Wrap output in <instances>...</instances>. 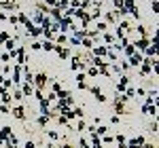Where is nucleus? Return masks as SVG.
I'll use <instances>...</instances> for the list:
<instances>
[{"mask_svg":"<svg viewBox=\"0 0 159 148\" xmlns=\"http://www.w3.org/2000/svg\"><path fill=\"white\" fill-rule=\"evenodd\" d=\"M4 93H7V89H4V87L0 85V95H4Z\"/></svg>","mask_w":159,"mask_h":148,"instance_id":"nucleus-41","label":"nucleus"},{"mask_svg":"<svg viewBox=\"0 0 159 148\" xmlns=\"http://www.w3.org/2000/svg\"><path fill=\"white\" fill-rule=\"evenodd\" d=\"M9 136H11V127H2V131H0V144L4 140H9Z\"/></svg>","mask_w":159,"mask_h":148,"instance_id":"nucleus-5","label":"nucleus"},{"mask_svg":"<svg viewBox=\"0 0 159 148\" xmlns=\"http://www.w3.org/2000/svg\"><path fill=\"white\" fill-rule=\"evenodd\" d=\"M142 148H155V144H142Z\"/></svg>","mask_w":159,"mask_h":148,"instance_id":"nucleus-40","label":"nucleus"},{"mask_svg":"<svg viewBox=\"0 0 159 148\" xmlns=\"http://www.w3.org/2000/svg\"><path fill=\"white\" fill-rule=\"evenodd\" d=\"M7 49H9V51H15V40H11V38L7 40Z\"/></svg>","mask_w":159,"mask_h":148,"instance_id":"nucleus-22","label":"nucleus"},{"mask_svg":"<svg viewBox=\"0 0 159 148\" xmlns=\"http://www.w3.org/2000/svg\"><path fill=\"white\" fill-rule=\"evenodd\" d=\"M87 74H89V76H98V68H87Z\"/></svg>","mask_w":159,"mask_h":148,"instance_id":"nucleus-20","label":"nucleus"},{"mask_svg":"<svg viewBox=\"0 0 159 148\" xmlns=\"http://www.w3.org/2000/svg\"><path fill=\"white\" fill-rule=\"evenodd\" d=\"M47 121H49V116H40V119H38V125H43V127H45Z\"/></svg>","mask_w":159,"mask_h":148,"instance_id":"nucleus-27","label":"nucleus"},{"mask_svg":"<svg viewBox=\"0 0 159 148\" xmlns=\"http://www.w3.org/2000/svg\"><path fill=\"white\" fill-rule=\"evenodd\" d=\"M28 32H30L32 36H38V34H43V28H34V25H32V28H30Z\"/></svg>","mask_w":159,"mask_h":148,"instance_id":"nucleus-14","label":"nucleus"},{"mask_svg":"<svg viewBox=\"0 0 159 148\" xmlns=\"http://www.w3.org/2000/svg\"><path fill=\"white\" fill-rule=\"evenodd\" d=\"M53 17H57V19H60V17H61V13H60V9H53Z\"/></svg>","mask_w":159,"mask_h":148,"instance_id":"nucleus-35","label":"nucleus"},{"mask_svg":"<svg viewBox=\"0 0 159 148\" xmlns=\"http://www.w3.org/2000/svg\"><path fill=\"white\" fill-rule=\"evenodd\" d=\"M13 78H15V85L21 81V68L19 66H15V72H13Z\"/></svg>","mask_w":159,"mask_h":148,"instance_id":"nucleus-9","label":"nucleus"},{"mask_svg":"<svg viewBox=\"0 0 159 148\" xmlns=\"http://www.w3.org/2000/svg\"><path fill=\"white\" fill-rule=\"evenodd\" d=\"M79 4H81V0H72V9H76Z\"/></svg>","mask_w":159,"mask_h":148,"instance_id":"nucleus-38","label":"nucleus"},{"mask_svg":"<svg viewBox=\"0 0 159 148\" xmlns=\"http://www.w3.org/2000/svg\"><path fill=\"white\" fill-rule=\"evenodd\" d=\"M136 47H138V49H147V47H148V40H147V38L138 40V42H136Z\"/></svg>","mask_w":159,"mask_h":148,"instance_id":"nucleus-13","label":"nucleus"},{"mask_svg":"<svg viewBox=\"0 0 159 148\" xmlns=\"http://www.w3.org/2000/svg\"><path fill=\"white\" fill-rule=\"evenodd\" d=\"M104 142H106V144H110V142H115V137H112V136H104Z\"/></svg>","mask_w":159,"mask_h":148,"instance_id":"nucleus-33","label":"nucleus"},{"mask_svg":"<svg viewBox=\"0 0 159 148\" xmlns=\"http://www.w3.org/2000/svg\"><path fill=\"white\" fill-rule=\"evenodd\" d=\"M155 53H157V49H155V45H151V47H147V55H148V59H151V57H155Z\"/></svg>","mask_w":159,"mask_h":148,"instance_id":"nucleus-12","label":"nucleus"},{"mask_svg":"<svg viewBox=\"0 0 159 148\" xmlns=\"http://www.w3.org/2000/svg\"><path fill=\"white\" fill-rule=\"evenodd\" d=\"M61 148H72V146H68V144H64V146H61Z\"/></svg>","mask_w":159,"mask_h":148,"instance_id":"nucleus-44","label":"nucleus"},{"mask_svg":"<svg viewBox=\"0 0 159 148\" xmlns=\"http://www.w3.org/2000/svg\"><path fill=\"white\" fill-rule=\"evenodd\" d=\"M125 93H127L125 98H136V91H134V89H125Z\"/></svg>","mask_w":159,"mask_h":148,"instance_id":"nucleus-25","label":"nucleus"},{"mask_svg":"<svg viewBox=\"0 0 159 148\" xmlns=\"http://www.w3.org/2000/svg\"><path fill=\"white\" fill-rule=\"evenodd\" d=\"M57 121H60V125H68V119H66V116H61V114L57 116Z\"/></svg>","mask_w":159,"mask_h":148,"instance_id":"nucleus-28","label":"nucleus"},{"mask_svg":"<svg viewBox=\"0 0 159 148\" xmlns=\"http://www.w3.org/2000/svg\"><path fill=\"white\" fill-rule=\"evenodd\" d=\"M21 93H24V95H32V85H24Z\"/></svg>","mask_w":159,"mask_h":148,"instance_id":"nucleus-16","label":"nucleus"},{"mask_svg":"<svg viewBox=\"0 0 159 148\" xmlns=\"http://www.w3.org/2000/svg\"><path fill=\"white\" fill-rule=\"evenodd\" d=\"M32 85H36V89H40V91H43V87L47 85V74H36V76H34V83H32Z\"/></svg>","mask_w":159,"mask_h":148,"instance_id":"nucleus-2","label":"nucleus"},{"mask_svg":"<svg viewBox=\"0 0 159 148\" xmlns=\"http://www.w3.org/2000/svg\"><path fill=\"white\" fill-rule=\"evenodd\" d=\"M24 78H25V85H32V83H34V76H32V72H30V70H25Z\"/></svg>","mask_w":159,"mask_h":148,"instance_id":"nucleus-10","label":"nucleus"},{"mask_svg":"<svg viewBox=\"0 0 159 148\" xmlns=\"http://www.w3.org/2000/svg\"><path fill=\"white\" fill-rule=\"evenodd\" d=\"M93 53H96V57H104V55H108V51L104 49V47H96Z\"/></svg>","mask_w":159,"mask_h":148,"instance_id":"nucleus-8","label":"nucleus"},{"mask_svg":"<svg viewBox=\"0 0 159 148\" xmlns=\"http://www.w3.org/2000/svg\"><path fill=\"white\" fill-rule=\"evenodd\" d=\"M91 93H93V98L98 99V102H106V95H102V91H100L98 87H91Z\"/></svg>","mask_w":159,"mask_h":148,"instance_id":"nucleus-3","label":"nucleus"},{"mask_svg":"<svg viewBox=\"0 0 159 148\" xmlns=\"http://www.w3.org/2000/svg\"><path fill=\"white\" fill-rule=\"evenodd\" d=\"M129 66H140V63H142V57H140V55H138V53H134V55H132V57H129Z\"/></svg>","mask_w":159,"mask_h":148,"instance_id":"nucleus-6","label":"nucleus"},{"mask_svg":"<svg viewBox=\"0 0 159 148\" xmlns=\"http://www.w3.org/2000/svg\"><path fill=\"white\" fill-rule=\"evenodd\" d=\"M13 114H15L17 119H25V110H24V106H15V108H13Z\"/></svg>","mask_w":159,"mask_h":148,"instance_id":"nucleus-4","label":"nucleus"},{"mask_svg":"<svg viewBox=\"0 0 159 148\" xmlns=\"http://www.w3.org/2000/svg\"><path fill=\"white\" fill-rule=\"evenodd\" d=\"M123 49H125V53H127V55H134V53H136V49L132 47V45H125Z\"/></svg>","mask_w":159,"mask_h":148,"instance_id":"nucleus-18","label":"nucleus"},{"mask_svg":"<svg viewBox=\"0 0 159 148\" xmlns=\"http://www.w3.org/2000/svg\"><path fill=\"white\" fill-rule=\"evenodd\" d=\"M81 40H83V47H87V49H91V47H93V45H91V40H89V38H81Z\"/></svg>","mask_w":159,"mask_h":148,"instance_id":"nucleus-24","label":"nucleus"},{"mask_svg":"<svg viewBox=\"0 0 159 148\" xmlns=\"http://www.w3.org/2000/svg\"><path fill=\"white\" fill-rule=\"evenodd\" d=\"M2 81H4V76H2V74H0V85H2Z\"/></svg>","mask_w":159,"mask_h":148,"instance_id":"nucleus-43","label":"nucleus"},{"mask_svg":"<svg viewBox=\"0 0 159 148\" xmlns=\"http://www.w3.org/2000/svg\"><path fill=\"white\" fill-rule=\"evenodd\" d=\"M142 144H147V140H144L142 136H138V137H134V140H129V142H125L127 148H142Z\"/></svg>","mask_w":159,"mask_h":148,"instance_id":"nucleus-1","label":"nucleus"},{"mask_svg":"<svg viewBox=\"0 0 159 148\" xmlns=\"http://www.w3.org/2000/svg\"><path fill=\"white\" fill-rule=\"evenodd\" d=\"M117 142H119V146H125V142H127V140H125V136L119 133V136H117Z\"/></svg>","mask_w":159,"mask_h":148,"instance_id":"nucleus-23","label":"nucleus"},{"mask_svg":"<svg viewBox=\"0 0 159 148\" xmlns=\"http://www.w3.org/2000/svg\"><path fill=\"white\" fill-rule=\"evenodd\" d=\"M60 91H61V85H60V83H53V91H51V93H55V95H57Z\"/></svg>","mask_w":159,"mask_h":148,"instance_id":"nucleus-21","label":"nucleus"},{"mask_svg":"<svg viewBox=\"0 0 159 148\" xmlns=\"http://www.w3.org/2000/svg\"><path fill=\"white\" fill-rule=\"evenodd\" d=\"M0 112H2V114H9V112H11V110H9V108H7L4 104H0Z\"/></svg>","mask_w":159,"mask_h":148,"instance_id":"nucleus-29","label":"nucleus"},{"mask_svg":"<svg viewBox=\"0 0 159 148\" xmlns=\"http://www.w3.org/2000/svg\"><path fill=\"white\" fill-rule=\"evenodd\" d=\"M49 137H51V140H57L60 133H57V131H49Z\"/></svg>","mask_w":159,"mask_h":148,"instance_id":"nucleus-31","label":"nucleus"},{"mask_svg":"<svg viewBox=\"0 0 159 148\" xmlns=\"http://www.w3.org/2000/svg\"><path fill=\"white\" fill-rule=\"evenodd\" d=\"M0 98H2V102H4V104H11V93H9V91H7V93H4V95H0Z\"/></svg>","mask_w":159,"mask_h":148,"instance_id":"nucleus-17","label":"nucleus"},{"mask_svg":"<svg viewBox=\"0 0 159 148\" xmlns=\"http://www.w3.org/2000/svg\"><path fill=\"white\" fill-rule=\"evenodd\" d=\"M79 146H81V148H91V146L85 142V140H81V142H79Z\"/></svg>","mask_w":159,"mask_h":148,"instance_id":"nucleus-34","label":"nucleus"},{"mask_svg":"<svg viewBox=\"0 0 159 148\" xmlns=\"http://www.w3.org/2000/svg\"><path fill=\"white\" fill-rule=\"evenodd\" d=\"M91 148H102V142L98 136H91Z\"/></svg>","mask_w":159,"mask_h":148,"instance_id":"nucleus-11","label":"nucleus"},{"mask_svg":"<svg viewBox=\"0 0 159 148\" xmlns=\"http://www.w3.org/2000/svg\"><path fill=\"white\" fill-rule=\"evenodd\" d=\"M25 148H34V142L30 140V142H25Z\"/></svg>","mask_w":159,"mask_h":148,"instance_id":"nucleus-37","label":"nucleus"},{"mask_svg":"<svg viewBox=\"0 0 159 148\" xmlns=\"http://www.w3.org/2000/svg\"><path fill=\"white\" fill-rule=\"evenodd\" d=\"M104 38H106V42H115V36H110V34H106Z\"/></svg>","mask_w":159,"mask_h":148,"instance_id":"nucleus-36","label":"nucleus"},{"mask_svg":"<svg viewBox=\"0 0 159 148\" xmlns=\"http://www.w3.org/2000/svg\"><path fill=\"white\" fill-rule=\"evenodd\" d=\"M11 98H15V99H17V102H19V99L24 98V93H21V91H17V89H15V95H11Z\"/></svg>","mask_w":159,"mask_h":148,"instance_id":"nucleus-26","label":"nucleus"},{"mask_svg":"<svg viewBox=\"0 0 159 148\" xmlns=\"http://www.w3.org/2000/svg\"><path fill=\"white\" fill-rule=\"evenodd\" d=\"M74 116H79V119H83V114H85V112H83V108H74Z\"/></svg>","mask_w":159,"mask_h":148,"instance_id":"nucleus-19","label":"nucleus"},{"mask_svg":"<svg viewBox=\"0 0 159 148\" xmlns=\"http://www.w3.org/2000/svg\"><path fill=\"white\" fill-rule=\"evenodd\" d=\"M40 47H43L45 51H53V49H55V45H53V42H43Z\"/></svg>","mask_w":159,"mask_h":148,"instance_id":"nucleus-15","label":"nucleus"},{"mask_svg":"<svg viewBox=\"0 0 159 148\" xmlns=\"http://www.w3.org/2000/svg\"><path fill=\"white\" fill-rule=\"evenodd\" d=\"M9 2H11V0H0V4H9Z\"/></svg>","mask_w":159,"mask_h":148,"instance_id":"nucleus-42","label":"nucleus"},{"mask_svg":"<svg viewBox=\"0 0 159 148\" xmlns=\"http://www.w3.org/2000/svg\"><path fill=\"white\" fill-rule=\"evenodd\" d=\"M112 2H115L117 7H121V9H123V0H112Z\"/></svg>","mask_w":159,"mask_h":148,"instance_id":"nucleus-39","label":"nucleus"},{"mask_svg":"<svg viewBox=\"0 0 159 148\" xmlns=\"http://www.w3.org/2000/svg\"><path fill=\"white\" fill-rule=\"evenodd\" d=\"M76 87H79V89H87V85H85V81H76Z\"/></svg>","mask_w":159,"mask_h":148,"instance_id":"nucleus-30","label":"nucleus"},{"mask_svg":"<svg viewBox=\"0 0 159 148\" xmlns=\"http://www.w3.org/2000/svg\"><path fill=\"white\" fill-rule=\"evenodd\" d=\"M76 129H79V131H83V129H87V127H85V123H83V121H79V125H76Z\"/></svg>","mask_w":159,"mask_h":148,"instance_id":"nucleus-32","label":"nucleus"},{"mask_svg":"<svg viewBox=\"0 0 159 148\" xmlns=\"http://www.w3.org/2000/svg\"><path fill=\"white\" fill-rule=\"evenodd\" d=\"M53 51H57V53H60L61 59H66V57L70 55V51H68V49H64V47H57V45H55V49H53Z\"/></svg>","mask_w":159,"mask_h":148,"instance_id":"nucleus-7","label":"nucleus"}]
</instances>
